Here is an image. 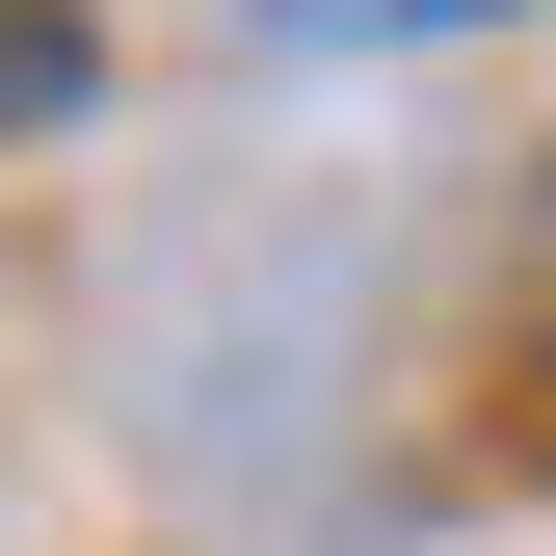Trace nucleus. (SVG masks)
<instances>
[{
    "label": "nucleus",
    "instance_id": "f257e3e1",
    "mask_svg": "<svg viewBox=\"0 0 556 556\" xmlns=\"http://www.w3.org/2000/svg\"><path fill=\"white\" fill-rule=\"evenodd\" d=\"M80 80H106V27H80V0H0V132H53Z\"/></svg>",
    "mask_w": 556,
    "mask_h": 556
}]
</instances>
